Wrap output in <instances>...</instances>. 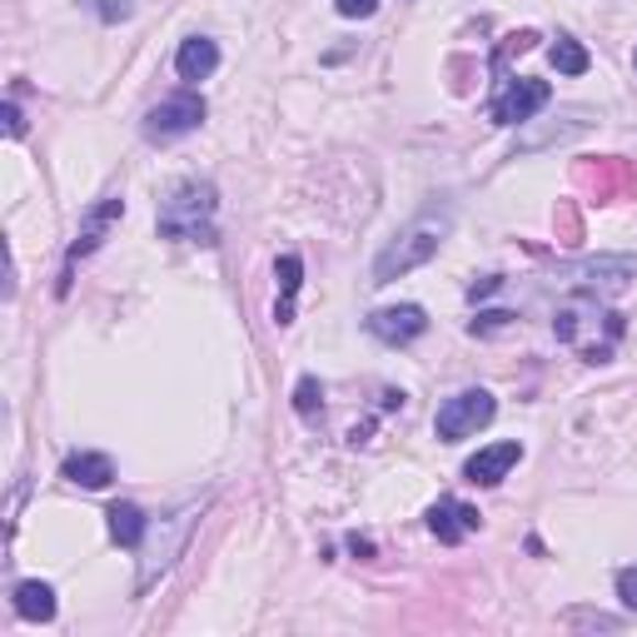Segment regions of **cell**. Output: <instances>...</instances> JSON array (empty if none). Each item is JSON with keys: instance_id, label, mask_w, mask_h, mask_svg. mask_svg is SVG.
Returning <instances> with one entry per match:
<instances>
[{"instance_id": "d4e9b609", "label": "cell", "mask_w": 637, "mask_h": 637, "mask_svg": "<svg viewBox=\"0 0 637 637\" xmlns=\"http://www.w3.org/2000/svg\"><path fill=\"white\" fill-rule=\"evenodd\" d=\"M498 289H503V279H498V274H488L483 284H473V289H469V299H488V294H498Z\"/></svg>"}, {"instance_id": "4fadbf2b", "label": "cell", "mask_w": 637, "mask_h": 637, "mask_svg": "<svg viewBox=\"0 0 637 637\" xmlns=\"http://www.w3.org/2000/svg\"><path fill=\"white\" fill-rule=\"evenodd\" d=\"M65 479L75 483V488H110V483H116V463L105 459V453H70V459H65Z\"/></svg>"}, {"instance_id": "44dd1931", "label": "cell", "mask_w": 637, "mask_h": 637, "mask_svg": "<svg viewBox=\"0 0 637 637\" xmlns=\"http://www.w3.org/2000/svg\"><path fill=\"white\" fill-rule=\"evenodd\" d=\"M513 325V314L508 309H488V314H479L469 325V334H479V339H488V334H498V329H508Z\"/></svg>"}, {"instance_id": "ffe728a7", "label": "cell", "mask_w": 637, "mask_h": 637, "mask_svg": "<svg viewBox=\"0 0 637 637\" xmlns=\"http://www.w3.org/2000/svg\"><path fill=\"white\" fill-rule=\"evenodd\" d=\"M135 6H140V0H90V11L100 15L105 25H120V21H130V15H135Z\"/></svg>"}, {"instance_id": "e0dca14e", "label": "cell", "mask_w": 637, "mask_h": 637, "mask_svg": "<svg viewBox=\"0 0 637 637\" xmlns=\"http://www.w3.org/2000/svg\"><path fill=\"white\" fill-rule=\"evenodd\" d=\"M548 61H553L563 75H583L587 65H593V61H587V51L573 41V35H558V41L548 45Z\"/></svg>"}, {"instance_id": "6da1fadb", "label": "cell", "mask_w": 637, "mask_h": 637, "mask_svg": "<svg viewBox=\"0 0 637 637\" xmlns=\"http://www.w3.org/2000/svg\"><path fill=\"white\" fill-rule=\"evenodd\" d=\"M449 230H453L449 205H429L424 215H414L374 260V284H394V279H404V274H414L418 264H429L433 254H439V244L449 240Z\"/></svg>"}, {"instance_id": "30bf717a", "label": "cell", "mask_w": 637, "mask_h": 637, "mask_svg": "<svg viewBox=\"0 0 637 637\" xmlns=\"http://www.w3.org/2000/svg\"><path fill=\"white\" fill-rule=\"evenodd\" d=\"M479 523H483V513L459 498H439L429 508V534L439 538V543H463L469 534H479Z\"/></svg>"}, {"instance_id": "8992f818", "label": "cell", "mask_w": 637, "mask_h": 637, "mask_svg": "<svg viewBox=\"0 0 637 637\" xmlns=\"http://www.w3.org/2000/svg\"><path fill=\"white\" fill-rule=\"evenodd\" d=\"M548 100H553L548 80H508V90L493 100V120H498V125H523V120H534Z\"/></svg>"}, {"instance_id": "ac0fdd59", "label": "cell", "mask_w": 637, "mask_h": 637, "mask_svg": "<svg viewBox=\"0 0 637 637\" xmlns=\"http://www.w3.org/2000/svg\"><path fill=\"white\" fill-rule=\"evenodd\" d=\"M294 408H299V418H319L325 414V388H319V378H299L294 384Z\"/></svg>"}, {"instance_id": "2e32d148", "label": "cell", "mask_w": 637, "mask_h": 637, "mask_svg": "<svg viewBox=\"0 0 637 637\" xmlns=\"http://www.w3.org/2000/svg\"><path fill=\"white\" fill-rule=\"evenodd\" d=\"M105 518H110V538H116L120 548H140V543H145L150 523H145V513H140L135 503H116Z\"/></svg>"}, {"instance_id": "cb8c5ba5", "label": "cell", "mask_w": 637, "mask_h": 637, "mask_svg": "<svg viewBox=\"0 0 637 637\" xmlns=\"http://www.w3.org/2000/svg\"><path fill=\"white\" fill-rule=\"evenodd\" d=\"M6 135H15V140L25 135V120H21V105L15 100H6Z\"/></svg>"}, {"instance_id": "9c48e42d", "label": "cell", "mask_w": 637, "mask_h": 637, "mask_svg": "<svg viewBox=\"0 0 637 637\" xmlns=\"http://www.w3.org/2000/svg\"><path fill=\"white\" fill-rule=\"evenodd\" d=\"M518 459H523V443H518V439L488 443V449H479L469 463H463V479L479 483V488H498V483L508 479L513 469H518Z\"/></svg>"}, {"instance_id": "603a6c76", "label": "cell", "mask_w": 637, "mask_h": 637, "mask_svg": "<svg viewBox=\"0 0 637 637\" xmlns=\"http://www.w3.org/2000/svg\"><path fill=\"white\" fill-rule=\"evenodd\" d=\"M374 6H378V0H334V11L344 15V21H369Z\"/></svg>"}, {"instance_id": "52a82bcc", "label": "cell", "mask_w": 637, "mask_h": 637, "mask_svg": "<svg viewBox=\"0 0 637 637\" xmlns=\"http://www.w3.org/2000/svg\"><path fill=\"white\" fill-rule=\"evenodd\" d=\"M364 329L384 344H414L424 329H429V314L418 309V304H394V309H374L364 319Z\"/></svg>"}, {"instance_id": "7402d4cb", "label": "cell", "mask_w": 637, "mask_h": 637, "mask_svg": "<svg viewBox=\"0 0 637 637\" xmlns=\"http://www.w3.org/2000/svg\"><path fill=\"white\" fill-rule=\"evenodd\" d=\"M617 597H623L627 613H637V568H623V573H617Z\"/></svg>"}, {"instance_id": "ba28073f", "label": "cell", "mask_w": 637, "mask_h": 637, "mask_svg": "<svg viewBox=\"0 0 637 637\" xmlns=\"http://www.w3.org/2000/svg\"><path fill=\"white\" fill-rule=\"evenodd\" d=\"M637 274V260L633 254H603V260H587L573 270V284L583 294H617L627 289V279Z\"/></svg>"}, {"instance_id": "9a60e30c", "label": "cell", "mask_w": 637, "mask_h": 637, "mask_svg": "<svg viewBox=\"0 0 637 637\" xmlns=\"http://www.w3.org/2000/svg\"><path fill=\"white\" fill-rule=\"evenodd\" d=\"M15 613L25 617V623H51L55 617V587L51 583H15Z\"/></svg>"}, {"instance_id": "7a4b0ae2", "label": "cell", "mask_w": 637, "mask_h": 637, "mask_svg": "<svg viewBox=\"0 0 637 637\" xmlns=\"http://www.w3.org/2000/svg\"><path fill=\"white\" fill-rule=\"evenodd\" d=\"M215 209H220V195L209 179H179L165 199H160V234L179 244H215Z\"/></svg>"}, {"instance_id": "8fae6325", "label": "cell", "mask_w": 637, "mask_h": 637, "mask_svg": "<svg viewBox=\"0 0 637 637\" xmlns=\"http://www.w3.org/2000/svg\"><path fill=\"white\" fill-rule=\"evenodd\" d=\"M175 70H179V80H189V85L209 80V75L220 70V45L209 41V35H189L175 55Z\"/></svg>"}, {"instance_id": "d6986e66", "label": "cell", "mask_w": 637, "mask_h": 637, "mask_svg": "<svg viewBox=\"0 0 637 637\" xmlns=\"http://www.w3.org/2000/svg\"><path fill=\"white\" fill-rule=\"evenodd\" d=\"M563 627H593V633H617V627H623V617L593 613V607H568V613H563Z\"/></svg>"}, {"instance_id": "277c9868", "label": "cell", "mask_w": 637, "mask_h": 637, "mask_svg": "<svg viewBox=\"0 0 637 637\" xmlns=\"http://www.w3.org/2000/svg\"><path fill=\"white\" fill-rule=\"evenodd\" d=\"M199 125H205V95L179 90V95H169V100H160L140 130H145L150 145H169V140H179V135H195Z\"/></svg>"}, {"instance_id": "7c38bea8", "label": "cell", "mask_w": 637, "mask_h": 637, "mask_svg": "<svg viewBox=\"0 0 637 637\" xmlns=\"http://www.w3.org/2000/svg\"><path fill=\"white\" fill-rule=\"evenodd\" d=\"M195 518H199V508L175 513V528H169V538L155 548V558H145V573H140V587H150L160 573H165L169 563H175V553H179V548H185V538H189V528H195Z\"/></svg>"}, {"instance_id": "3957f363", "label": "cell", "mask_w": 637, "mask_h": 637, "mask_svg": "<svg viewBox=\"0 0 637 637\" xmlns=\"http://www.w3.org/2000/svg\"><path fill=\"white\" fill-rule=\"evenodd\" d=\"M493 414H498V404H493L488 388H463V394L443 398L439 418H433V433H439V443H463L479 429H488Z\"/></svg>"}, {"instance_id": "5bb4252c", "label": "cell", "mask_w": 637, "mask_h": 637, "mask_svg": "<svg viewBox=\"0 0 637 637\" xmlns=\"http://www.w3.org/2000/svg\"><path fill=\"white\" fill-rule=\"evenodd\" d=\"M274 279H279V304H274V325H294V294H299L304 284V260L299 254H279V264H274Z\"/></svg>"}, {"instance_id": "5b68a950", "label": "cell", "mask_w": 637, "mask_h": 637, "mask_svg": "<svg viewBox=\"0 0 637 637\" xmlns=\"http://www.w3.org/2000/svg\"><path fill=\"white\" fill-rule=\"evenodd\" d=\"M120 215H125V199H120V195H105L100 205H95L90 215H85L80 234H75L70 254H65V279H61V294L70 289V274H75V264H80V260H85V254H90V250H100V244H105V234H110V224H116Z\"/></svg>"}]
</instances>
